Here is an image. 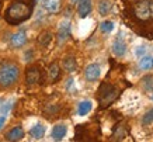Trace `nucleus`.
Wrapping results in <instances>:
<instances>
[{"label": "nucleus", "instance_id": "f257e3e1", "mask_svg": "<svg viewBox=\"0 0 153 142\" xmlns=\"http://www.w3.org/2000/svg\"><path fill=\"white\" fill-rule=\"evenodd\" d=\"M33 10L34 0H14L6 10L4 19L11 25H19L31 17Z\"/></svg>", "mask_w": 153, "mask_h": 142}, {"label": "nucleus", "instance_id": "f03ea898", "mask_svg": "<svg viewBox=\"0 0 153 142\" xmlns=\"http://www.w3.org/2000/svg\"><path fill=\"white\" fill-rule=\"evenodd\" d=\"M20 78V68L16 62L1 61L0 62V87L9 89L14 86Z\"/></svg>", "mask_w": 153, "mask_h": 142}, {"label": "nucleus", "instance_id": "7ed1b4c3", "mask_svg": "<svg viewBox=\"0 0 153 142\" xmlns=\"http://www.w3.org/2000/svg\"><path fill=\"white\" fill-rule=\"evenodd\" d=\"M135 17L140 21L153 20V0H142L138 1L134 7Z\"/></svg>", "mask_w": 153, "mask_h": 142}, {"label": "nucleus", "instance_id": "20e7f679", "mask_svg": "<svg viewBox=\"0 0 153 142\" xmlns=\"http://www.w3.org/2000/svg\"><path fill=\"white\" fill-rule=\"evenodd\" d=\"M117 94H118L117 89L112 84L102 83L101 86H100V89H98V101H100V104L102 107H105V105H108L110 103H112V101L115 100Z\"/></svg>", "mask_w": 153, "mask_h": 142}, {"label": "nucleus", "instance_id": "39448f33", "mask_svg": "<svg viewBox=\"0 0 153 142\" xmlns=\"http://www.w3.org/2000/svg\"><path fill=\"white\" fill-rule=\"evenodd\" d=\"M101 75V68L98 64H90L84 69V78L87 82H96Z\"/></svg>", "mask_w": 153, "mask_h": 142}, {"label": "nucleus", "instance_id": "423d86ee", "mask_svg": "<svg viewBox=\"0 0 153 142\" xmlns=\"http://www.w3.org/2000/svg\"><path fill=\"white\" fill-rule=\"evenodd\" d=\"M25 82L27 84H37V83L41 82V69L38 66H31V68L27 69L25 72Z\"/></svg>", "mask_w": 153, "mask_h": 142}, {"label": "nucleus", "instance_id": "0eeeda50", "mask_svg": "<svg viewBox=\"0 0 153 142\" xmlns=\"http://www.w3.org/2000/svg\"><path fill=\"white\" fill-rule=\"evenodd\" d=\"M25 42H27V34L24 31H17L14 32L13 35L10 37V46L11 48H21V46L25 45Z\"/></svg>", "mask_w": 153, "mask_h": 142}, {"label": "nucleus", "instance_id": "6e6552de", "mask_svg": "<svg viewBox=\"0 0 153 142\" xmlns=\"http://www.w3.org/2000/svg\"><path fill=\"white\" fill-rule=\"evenodd\" d=\"M91 10H93L91 0H79V3H77V16L80 19L88 17V14L91 13Z\"/></svg>", "mask_w": 153, "mask_h": 142}, {"label": "nucleus", "instance_id": "1a4fd4ad", "mask_svg": "<svg viewBox=\"0 0 153 142\" xmlns=\"http://www.w3.org/2000/svg\"><path fill=\"white\" fill-rule=\"evenodd\" d=\"M112 54L117 58H122L126 54V42L122 38H115V41L112 42Z\"/></svg>", "mask_w": 153, "mask_h": 142}, {"label": "nucleus", "instance_id": "9d476101", "mask_svg": "<svg viewBox=\"0 0 153 142\" xmlns=\"http://www.w3.org/2000/svg\"><path fill=\"white\" fill-rule=\"evenodd\" d=\"M70 35V21L65 20L59 24V28H58V41L59 42H65Z\"/></svg>", "mask_w": 153, "mask_h": 142}, {"label": "nucleus", "instance_id": "9b49d317", "mask_svg": "<svg viewBox=\"0 0 153 142\" xmlns=\"http://www.w3.org/2000/svg\"><path fill=\"white\" fill-rule=\"evenodd\" d=\"M66 134H68V127L65 124H56L55 127L52 128L51 137L53 141H62L66 137Z\"/></svg>", "mask_w": 153, "mask_h": 142}, {"label": "nucleus", "instance_id": "f8f14e48", "mask_svg": "<svg viewBox=\"0 0 153 142\" xmlns=\"http://www.w3.org/2000/svg\"><path fill=\"white\" fill-rule=\"evenodd\" d=\"M62 3H63V0H45L44 1V9L49 14H56L62 9Z\"/></svg>", "mask_w": 153, "mask_h": 142}, {"label": "nucleus", "instance_id": "ddd939ff", "mask_svg": "<svg viewBox=\"0 0 153 142\" xmlns=\"http://www.w3.org/2000/svg\"><path fill=\"white\" fill-rule=\"evenodd\" d=\"M24 135H25L24 129L17 125V127H13L9 132L6 134V139L7 141H21L24 138Z\"/></svg>", "mask_w": 153, "mask_h": 142}, {"label": "nucleus", "instance_id": "4468645a", "mask_svg": "<svg viewBox=\"0 0 153 142\" xmlns=\"http://www.w3.org/2000/svg\"><path fill=\"white\" fill-rule=\"evenodd\" d=\"M91 110H93V101L91 100H83L77 104V115H80V117L87 115Z\"/></svg>", "mask_w": 153, "mask_h": 142}, {"label": "nucleus", "instance_id": "2eb2a0df", "mask_svg": "<svg viewBox=\"0 0 153 142\" xmlns=\"http://www.w3.org/2000/svg\"><path fill=\"white\" fill-rule=\"evenodd\" d=\"M48 78L51 80L52 83L56 82V80H59L60 78V66L56 62L49 65V68H48Z\"/></svg>", "mask_w": 153, "mask_h": 142}, {"label": "nucleus", "instance_id": "dca6fc26", "mask_svg": "<svg viewBox=\"0 0 153 142\" xmlns=\"http://www.w3.org/2000/svg\"><path fill=\"white\" fill-rule=\"evenodd\" d=\"M62 66L68 73H73L74 70L77 69V64H76V59L74 56H65V59L62 62Z\"/></svg>", "mask_w": 153, "mask_h": 142}, {"label": "nucleus", "instance_id": "f3484780", "mask_svg": "<svg viewBox=\"0 0 153 142\" xmlns=\"http://www.w3.org/2000/svg\"><path fill=\"white\" fill-rule=\"evenodd\" d=\"M30 135H31L33 139H42L44 135H45V127L41 123L35 124L33 128L30 129Z\"/></svg>", "mask_w": 153, "mask_h": 142}, {"label": "nucleus", "instance_id": "a211bd4d", "mask_svg": "<svg viewBox=\"0 0 153 142\" xmlns=\"http://www.w3.org/2000/svg\"><path fill=\"white\" fill-rule=\"evenodd\" d=\"M112 9V3L110 0H100L98 1V14L101 16V17H105L110 14Z\"/></svg>", "mask_w": 153, "mask_h": 142}, {"label": "nucleus", "instance_id": "6ab92c4d", "mask_svg": "<svg viewBox=\"0 0 153 142\" xmlns=\"http://www.w3.org/2000/svg\"><path fill=\"white\" fill-rule=\"evenodd\" d=\"M139 68L143 70H150L153 69V56L152 55H143L139 58Z\"/></svg>", "mask_w": 153, "mask_h": 142}, {"label": "nucleus", "instance_id": "aec40b11", "mask_svg": "<svg viewBox=\"0 0 153 142\" xmlns=\"http://www.w3.org/2000/svg\"><path fill=\"white\" fill-rule=\"evenodd\" d=\"M51 41H52V34L49 31H42L38 35V44L41 46H48Z\"/></svg>", "mask_w": 153, "mask_h": 142}, {"label": "nucleus", "instance_id": "412c9836", "mask_svg": "<svg viewBox=\"0 0 153 142\" xmlns=\"http://www.w3.org/2000/svg\"><path fill=\"white\" fill-rule=\"evenodd\" d=\"M140 86L145 92H152L153 90V76H145L140 80Z\"/></svg>", "mask_w": 153, "mask_h": 142}, {"label": "nucleus", "instance_id": "4be33fe9", "mask_svg": "<svg viewBox=\"0 0 153 142\" xmlns=\"http://www.w3.org/2000/svg\"><path fill=\"white\" fill-rule=\"evenodd\" d=\"M114 23H112L111 20H104L101 24H100V31L102 32V34H110V32L114 30Z\"/></svg>", "mask_w": 153, "mask_h": 142}, {"label": "nucleus", "instance_id": "5701e85b", "mask_svg": "<svg viewBox=\"0 0 153 142\" xmlns=\"http://www.w3.org/2000/svg\"><path fill=\"white\" fill-rule=\"evenodd\" d=\"M142 124H143V125H150V124H153V107L149 108L143 114V117H142Z\"/></svg>", "mask_w": 153, "mask_h": 142}, {"label": "nucleus", "instance_id": "b1692460", "mask_svg": "<svg viewBox=\"0 0 153 142\" xmlns=\"http://www.w3.org/2000/svg\"><path fill=\"white\" fill-rule=\"evenodd\" d=\"M145 51H146V48H145V46H138V48H136V51H135V55L138 56V58H140V56L145 55Z\"/></svg>", "mask_w": 153, "mask_h": 142}, {"label": "nucleus", "instance_id": "393cba45", "mask_svg": "<svg viewBox=\"0 0 153 142\" xmlns=\"http://www.w3.org/2000/svg\"><path fill=\"white\" fill-rule=\"evenodd\" d=\"M4 124H6V115H0V129L3 128Z\"/></svg>", "mask_w": 153, "mask_h": 142}, {"label": "nucleus", "instance_id": "a878e982", "mask_svg": "<svg viewBox=\"0 0 153 142\" xmlns=\"http://www.w3.org/2000/svg\"><path fill=\"white\" fill-rule=\"evenodd\" d=\"M1 7H3V0H0V14H1Z\"/></svg>", "mask_w": 153, "mask_h": 142}, {"label": "nucleus", "instance_id": "bb28decb", "mask_svg": "<svg viewBox=\"0 0 153 142\" xmlns=\"http://www.w3.org/2000/svg\"><path fill=\"white\" fill-rule=\"evenodd\" d=\"M150 100L153 101V90H152V92H150Z\"/></svg>", "mask_w": 153, "mask_h": 142}]
</instances>
